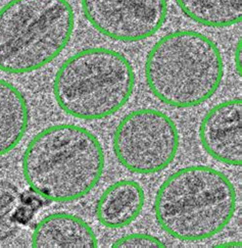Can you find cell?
<instances>
[{
    "label": "cell",
    "instance_id": "cell-1",
    "mask_svg": "<svg viewBox=\"0 0 242 248\" xmlns=\"http://www.w3.org/2000/svg\"><path fill=\"white\" fill-rule=\"evenodd\" d=\"M22 167L32 191L47 202L66 203L87 196L99 183L105 156L92 132L59 124L43 129L28 143Z\"/></svg>",
    "mask_w": 242,
    "mask_h": 248
},
{
    "label": "cell",
    "instance_id": "cell-2",
    "mask_svg": "<svg viewBox=\"0 0 242 248\" xmlns=\"http://www.w3.org/2000/svg\"><path fill=\"white\" fill-rule=\"evenodd\" d=\"M236 206L235 187L225 174L208 166H190L176 170L161 183L154 214L167 234L194 242L224 230Z\"/></svg>",
    "mask_w": 242,
    "mask_h": 248
},
{
    "label": "cell",
    "instance_id": "cell-3",
    "mask_svg": "<svg viewBox=\"0 0 242 248\" xmlns=\"http://www.w3.org/2000/svg\"><path fill=\"white\" fill-rule=\"evenodd\" d=\"M224 62L210 38L191 30L169 33L154 44L145 62L151 93L177 108H195L219 90Z\"/></svg>",
    "mask_w": 242,
    "mask_h": 248
},
{
    "label": "cell",
    "instance_id": "cell-4",
    "mask_svg": "<svg viewBox=\"0 0 242 248\" xmlns=\"http://www.w3.org/2000/svg\"><path fill=\"white\" fill-rule=\"evenodd\" d=\"M69 0H11L0 9V71L24 75L52 62L70 43Z\"/></svg>",
    "mask_w": 242,
    "mask_h": 248
},
{
    "label": "cell",
    "instance_id": "cell-5",
    "mask_svg": "<svg viewBox=\"0 0 242 248\" xmlns=\"http://www.w3.org/2000/svg\"><path fill=\"white\" fill-rule=\"evenodd\" d=\"M134 87L135 73L127 57L110 48L92 47L63 62L53 80V95L69 116L98 121L124 108Z\"/></svg>",
    "mask_w": 242,
    "mask_h": 248
},
{
    "label": "cell",
    "instance_id": "cell-6",
    "mask_svg": "<svg viewBox=\"0 0 242 248\" xmlns=\"http://www.w3.org/2000/svg\"><path fill=\"white\" fill-rule=\"evenodd\" d=\"M180 146L179 131L168 114L140 108L124 117L113 135V151L132 173L151 175L167 169Z\"/></svg>",
    "mask_w": 242,
    "mask_h": 248
},
{
    "label": "cell",
    "instance_id": "cell-7",
    "mask_svg": "<svg viewBox=\"0 0 242 248\" xmlns=\"http://www.w3.org/2000/svg\"><path fill=\"white\" fill-rule=\"evenodd\" d=\"M81 5L96 31L126 43L152 37L168 16V0H81Z\"/></svg>",
    "mask_w": 242,
    "mask_h": 248
},
{
    "label": "cell",
    "instance_id": "cell-8",
    "mask_svg": "<svg viewBox=\"0 0 242 248\" xmlns=\"http://www.w3.org/2000/svg\"><path fill=\"white\" fill-rule=\"evenodd\" d=\"M201 145L220 163L242 165V101L240 98L220 102L210 108L199 127Z\"/></svg>",
    "mask_w": 242,
    "mask_h": 248
},
{
    "label": "cell",
    "instance_id": "cell-9",
    "mask_svg": "<svg viewBox=\"0 0 242 248\" xmlns=\"http://www.w3.org/2000/svg\"><path fill=\"white\" fill-rule=\"evenodd\" d=\"M32 246L37 248H95L98 240L83 218L67 213L44 217L35 226Z\"/></svg>",
    "mask_w": 242,
    "mask_h": 248
},
{
    "label": "cell",
    "instance_id": "cell-10",
    "mask_svg": "<svg viewBox=\"0 0 242 248\" xmlns=\"http://www.w3.org/2000/svg\"><path fill=\"white\" fill-rule=\"evenodd\" d=\"M145 203L142 186L132 180H121L106 188L97 200L96 217L101 225L120 229L131 225L140 216Z\"/></svg>",
    "mask_w": 242,
    "mask_h": 248
},
{
    "label": "cell",
    "instance_id": "cell-11",
    "mask_svg": "<svg viewBox=\"0 0 242 248\" xmlns=\"http://www.w3.org/2000/svg\"><path fill=\"white\" fill-rule=\"evenodd\" d=\"M30 113L24 94L0 79V156L15 149L26 135Z\"/></svg>",
    "mask_w": 242,
    "mask_h": 248
},
{
    "label": "cell",
    "instance_id": "cell-12",
    "mask_svg": "<svg viewBox=\"0 0 242 248\" xmlns=\"http://www.w3.org/2000/svg\"><path fill=\"white\" fill-rule=\"evenodd\" d=\"M190 20L210 28H228L242 18V0H175Z\"/></svg>",
    "mask_w": 242,
    "mask_h": 248
},
{
    "label": "cell",
    "instance_id": "cell-13",
    "mask_svg": "<svg viewBox=\"0 0 242 248\" xmlns=\"http://www.w3.org/2000/svg\"><path fill=\"white\" fill-rule=\"evenodd\" d=\"M21 193L17 186L0 179V242L14 236L21 228L15 220Z\"/></svg>",
    "mask_w": 242,
    "mask_h": 248
},
{
    "label": "cell",
    "instance_id": "cell-14",
    "mask_svg": "<svg viewBox=\"0 0 242 248\" xmlns=\"http://www.w3.org/2000/svg\"><path fill=\"white\" fill-rule=\"evenodd\" d=\"M47 202L40 195H38L30 189V191L21 193L20 202L17 204L15 214L16 222L22 226H26L32 221L35 214L43 206V203Z\"/></svg>",
    "mask_w": 242,
    "mask_h": 248
},
{
    "label": "cell",
    "instance_id": "cell-15",
    "mask_svg": "<svg viewBox=\"0 0 242 248\" xmlns=\"http://www.w3.org/2000/svg\"><path fill=\"white\" fill-rule=\"evenodd\" d=\"M113 247L131 248V247H166L159 238L148 234H130L115 240Z\"/></svg>",
    "mask_w": 242,
    "mask_h": 248
},
{
    "label": "cell",
    "instance_id": "cell-16",
    "mask_svg": "<svg viewBox=\"0 0 242 248\" xmlns=\"http://www.w3.org/2000/svg\"><path fill=\"white\" fill-rule=\"evenodd\" d=\"M235 65L236 70L239 75H241V41L238 42L235 52Z\"/></svg>",
    "mask_w": 242,
    "mask_h": 248
},
{
    "label": "cell",
    "instance_id": "cell-17",
    "mask_svg": "<svg viewBox=\"0 0 242 248\" xmlns=\"http://www.w3.org/2000/svg\"><path fill=\"white\" fill-rule=\"evenodd\" d=\"M216 247H241V242H227L217 245Z\"/></svg>",
    "mask_w": 242,
    "mask_h": 248
}]
</instances>
